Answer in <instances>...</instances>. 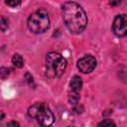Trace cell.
<instances>
[{
  "label": "cell",
  "mask_w": 127,
  "mask_h": 127,
  "mask_svg": "<svg viewBox=\"0 0 127 127\" xmlns=\"http://www.w3.org/2000/svg\"><path fill=\"white\" fill-rule=\"evenodd\" d=\"M63 17L67 29L74 34L82 32L87 24L84 10L75 2H65L63 5Z\"/></svg>",
  "instance_id": "1"
},
{
  "label": "cell",
  "mask_w": 127,
  "mask_h": 127,
  "mask_svg": "<svg viewBox=\"0 0 127 127\" xmlns=\"http://www.w3.org/2000/svg\"><path fill=\"white\" fill-rule=\"evenodd\" d=\"M46 62L47 75L50 77H59L64 72L66 67V61L59 53H49L47 55Z\"/></svg>",
  "instance_id": "2"
},
{
  "label": "cell",
  "mask_w": 127,
  "mask_h": 127,
  "mask_svg": "<svg viewBox=\"0 0 127 127\" xmlns=\"http://www.w3.org/2000/svg\"><path fill=\"white\" fill-rule=\"evenodd\" d=\"M50 26V19L49 15L46 10L40 9L33 13L28 19V27L29 30L35 34L44 33L48 30Z\"/></svg>",
  "instance_id": "3"
},
{
  "label": "cell",
  "mask_w": 127,
  "mask_h": 127,
  "mask_svg": "<svg viewBox=\"0 0 127 127\" xmlns=\"http://www.w3.org/2000/svg\"><path fill=\"white\" fill-rule=\"evenodd\" d=\"M28 114L30 117L37 119L43 126H50L54 122V114L45 103H36L32 105L28 110Z\"/></svg>",
  "instance_id": "4"
},
{
  "label": "cell",
  "mask_w": 127,
  "mask_h": 127,
  "mask_svg": "<svg viewBox=\"0 0 127 127\" xmlns=\"http://www.w3.org/2000/svg\"><path fill=\"white\" fill-rule=\"evenodd\" d=\"M96 66V60L94 57L88 55L83 58H81L77 62V68L82 73H88L91 72Z\"/></svg>",
  "instance_id": "5"
},
{
  "label": "cell",
  "mask_w": 127,
  "mask_h": 127,
  "mask_svg": "<svg viewBox=\"0 0 127 127\" xmlns=\"http://www.w3.org/2000/svg\"><path fill=\"white\" fill-rule=\"evenodd\" d=\"M113 31L118 37H124L126 35V15L116 16L113 22Z\"/></svg>",
  "instance_id": "6"
},
{
  "label": "cell",
  "mask_w": 127,
  "mask_h": 127,
  "mask_svg": "<svg viewBox=\"0 0 127 127\" xmlns=\"http://www.w3.org/2000/svg\"><path fill=\"white\" fill-rule=\"evenodd\" d=\"M69 86H70L71 92L79 93V91L81 90V87H82V80H81V78L78 75H74L71 78V80H70Z\"/></svg>",
  "instance_id": "7"
},
{
  "label": "cell",
  "mask_w": 127,
  "mask_h": 127,
  "mask_svg": "<svg viewBox=\"0 0 127 127\" xmlns=\"http://www.w3.org/2000/svg\"><path fill=\"white\" fill-rule=\"evenodd\" d=\"M12 63H13V64H14L15 66H17V67H22V66L24 65V60H23V58H22L20 55H18V54L14 55V57L12 58Z\"/></svg>",
  "instance_id": "8"
},
{
  "label": "cell",
  "mask_w": 127,
  "mask_h": 127,
  "mask_svg": "<svg viewBox=\"0 0 127 127\" xmlns=\"http://www.w3.org/2000/svg\"><path fill=\"white\" fill-rule=\"evenodd\" d=\"M6 4L11 6V7H16L18 5H20L21 3V0H5Z\"/></svg>",
  "instance_id": "9"
},
{
  "label": "cell",
  "mask_w": 127,
  "mask_h": 127,
  "mask_svg": "<svg viewBox=\"0 0 127 127\" xmlns=\"http://www.w3.org/2000/svg\"><path fill=\"white\" fill-rule=\"evenodd\" d=\"M98 126H115V124L111 121V120H109V119H105V120H103L102 122H100V123H98Z\"/></svg>",
  "instance_id": "10"
},
{
  "label": "cell",
  "mask_w": 127,
  "mask_h": 127,
  "mask_svg": "<svg viewBox=\"0 0 127 127\" xmlns=\"http://www.w3.org/2000/svg\"><path fill=\"white\" fill-rule=\"evenodd\" d=\"M8 75H9V69L8 68H6V67L0 68V76L2 78H6Z\"/></svg>",
  "instance_id": "11"
},
{
  "label": "cell",
  "mask_w": 127,
  "mask_h": 127,
  "mask_svg": "<svg viewBox=\"0 0 127 127\" xmlns=\"http://www.w3.org/2000/svg\"><path fill=\"white\" fill-rule=\"evenodd\" d=\"M7 27H8V22L6 21V19H4V18L1 19L0 20V28H1V30L5 31Z\"/></svg>",
  "instance_id": "12"
},
{
  "label": "cell",
  "mask_w": 127,
  "mask_h": 127,
  "mask_svg": "<svg viewBox=\"0 0 127 127\" xmlns=\"http://www.w3.org/2000/svg\"><path fill=\"white\" fill-rule=\"evenodd\" d=\"M121 3V0H109V4L112 6H118Z\"/></svg>",
  "instance_id": "13"
},
{
  "label": "cell",
  "mask_w": 127,
  "mask_h": 127,
  "mask_svg": "<svg viewBox=\"0 0 127 127\" xmlns=\"http://www.w3.org/2000/svg\"><path fill=\"white\" fill-rule=\"evenodd\" d=\"M7 125H8V126H10V125H14V126H18L19 124H18L17 122H10V123H8Z\"/></svg>",
  "instance_id": "14"
},
{
  "label": "cell",
  "mask_w": 127,
  "mask_h": 127,
  "mask_svg": "<svg viewBox=\"0 0 127 127\" xmlns=\"http://www.w3.org/2000/svg\"><path fill=\"white\" fill-rule=\"evenodd\" d=\"M3 117H4V114H3V113L0 111V118H3Z\"/></svg>",
  "instance_id": "15"
}]
</instances>
